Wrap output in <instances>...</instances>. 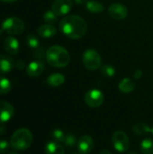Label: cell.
I'll return each mask as SVG.
<instances>
[{"label": "cell", "instance_id": "6da1fadb", "mask_svg": "<svg viewBox=\"0 0 153 154\" xmlns=\"http://www.w3.org/2000/svg\"><path fill=\"white\" fill-rule=\"evenodd\" d=\"M60 32L69 39L77 40L82 38L87 30V24L86 21L76 14H70L65 16L60 22Z\"/></svg>", "mask_w": 153, "mask_h": 154}, {"label": "cell", "instance_id": "7a4b0ae2", "mask_svg": "<svg viewBox=\"0 0 153 154\" xmlns=\"http://www.w3.org/2000/svg\"><path fill=\"white\" fill-rule=\"evenodd\" d=\"M46 60L48 63L54 68H65L70 61L69 51L60 45H53L46 51Z\"/></svg>", "mask_w": 153, "mask_h": 154}, {"label": "cell", "instance_id": "3957f363", "mask_svg": "<svg viewBox=\"0 0 153 154\" xmlns=\"http://www.w3.org/2000/svg\"><path fill=\"white\" fill-rule=\"evenodd\" d=\"M32 134L31 131L26 128H21L16 130L11 136L10 145L14 150L25 151L32 143Z\"/></svg>", "mask_w": 153, "mask_h": 154}, {"label": "cell", "instance_id": "277c9868", "mask_svg": "<svg viewBox=\"0 0 153 154\" xmlns=\"http://www.w3.org/2000/svg\"><path fill=\"white\" fill-rule=\"evenodd\" d=\"M2 30L11 35L20 34L24 31V23L19 17L11 16L4 20L2 23Z\"/></svg>", "mask_w": 153, "mask_h": 154}, {"label": "cell", "instance_id": "5b68a950", "mask_svg": "<svg viewBox=\"0 0 153 154\" xmlns=\"http://www.w3.org/2000/svg\"><path fill=\"white\" fill-rule=\"evenodd\" d=\"M82 62L85 68L89 70H96L101 68L102 59L100 54L94 49L87 50L82 56Z\"/></svg>", "mask_w": 153, "mask_h": 154}, {"label": "cell", "instance_id": "8992f818", "mask_svg": "<svg viewBox=\"0 0 153 154\" xmlns=\"http://www.w3.org/2000/svg\"><path fill=\"white\" fill-rule=\"evenodd\" d=\"M112 143L115 149L119 152H125L130 148V140L124 131H116L112 136Z\"/></svg>", "mask_w": 153, "mask_h": 154}, {"label": "cell", "instance_id": "52a82bcc", "mask_svg": "<svg viewBox=\"0 0 153 154\" xmlns=\"http://www.w3.org/2000/svg\"><path fill=\"white\" fill-rule=\"evenodd\" d=\"M84 100L87 106L96 108L103 105L105 97L103 92L99 89H90L85 94Z\"/></svg>", "mask_w": 153, "mask_h": 154}, {"label": "cell", "instance_id": "ba28073f", "mask_svg": "<svg viewBox=\"0 0 153 154\" xmlns=\"http://www.w3.org/2000/svg\"><path fill=\"white\" fill-rule=\"evenodd\" d=\"M108 14L111 18L122 21L125 19L128 15V9L127 7L120 3H114L109 5L108 7Z\"/></svg>", "mask_w": 153, "mask_h": 154}, {"label": "cell", "instance_id": "9c48e42d", "mask_svg": "<svg viewBox=\"0 0 153 154\" xmlns=\"http://www.w3.org/2000/svg\"><path fill=\"white\" fill-rule=\"evenodd\" d=\"M72 6L73 0H55L51 5V10L58 16H63L69 13Z\"/></svg>", "mask_w": 153, "mask_h": 154}, {"label": "cell", "instance_id": "30bf717a", "mask_svg": "<svg viewBox=\"0 0 153 154\" xmlns=\"http://www.w3.org/2000/svg\"><path fill=\"white\" fill-rule=\"evenodd\" d=\"M94 146V140L89 135H83L78 141V151L79 154H89L93 151Z\"/></svg>", "mask_w": 153, "mask_h": 154}, {"label": "cell", "instance_id": "8fae6325", "mask_svg": "<svg viewBox=\"0 0 153 154\" xmlns=\"http://www.w3.org/2000/svg\"><path fill=\"white\" fill-rule=\"evenodd\" d=\"M14 114V106L6 102V101H0V124H4L8 122Z\"/></svg>", "mask_w": 153, "mask_h": 154}, {"label": "cell", "instance_id": "7c38bea8", "mask_svg": "<svg viewBox=\"0 0 153 154\" xmlns=\"http://www.w3.org/2000/svg\"><path fill=\"white\" fill-rule=\"evenodd\" d=\"M43 70H44V63L40 60H36L30 62L26 68L27 75L32 78H37L41 76Z\"/></svg>", "mask_w": 153, "mask_h": 154}, {"label": "cell", "instance_id": "4fadbf2b", "mask_svg": "<svg viewBox=\"0 0 153 154\" xmlns=\"http://www.w3.org/2000/svg\"><path fill=\"white\" fill-rule=\"evenodd\" d=\"M19 42L14 36H7L4 40V49L10 55H15L19 51Z\"/></svg>", "mask_w": 153, "mask_h": 154}, {"label": "cell", "instance_id": "5bb4252c", "mask_svg": "<svg viewBox=\"0 0 153 154\" xmlns=\"http://www.w3.org/2000/svg\"><path fill=\"white\" fill-rule=\"evenodd\" d=\"M14 67V62L11 57L0 54V75L9 73Z\"/></svg>", "mask_w": 153, "mask_h": 154}, {"label": "cell", "instance_id": "9a60e30c", "mask_svg": "<svg viewBox=\"0 0 153 154\" xmlns=\"http://www.w3.org/2000/svg\"><path fill=\"white\" fill-rule=\"evenodd\" d=\"M37 33L41 38H51L57 33V29L52 24L46 23V24L41 25L38 28Z\"/></svg>", "mask_w": 153, "mask_h": 154}, {"label": "cell", "instance_id": "2e32d148", "mask_svg": "<svg viewBox=\"0 0 153 154\" xmlns=\"http://www.w3.org/2000/svg\"><path fill=\"white\" fill-rule=\"evenodd\" d=\"M45 154H65V150L60 143L50 141L45 146Z\"/></svg>", "mask_w": 153, "mask_h": 154}, {"label": "cell", "instance_id": "e0dca14e", "mask_svg": "<svg viewBox=\"0 0 153 154\" xmlns=\"http://www.w3.org/2000/svg\"><path fill=\"white\" fill-rule=\"evenodd\" d=\"M118 88L122 93H124V94L131 93L135 88V82L129 78L123 79L118 84Z\"/></svg>", "mask_w": 153, "mask_h": 154}, {"label": "cell", "instance_id": "ac0fdd59", "mask_svg": "<svg viewBox=\"0 0 153 154\" xmlns=\"http://www.w3.org/2000/svg\"><path fill=\"white\" fill-rule=\"evenodd\" d=\"M46 82L50 87H59L65 82V77L60 73H53L47 78Z\"/></svg>", "mask_w": 153, "mask_h": 154}, {"label": "cell", "instance_id": "d6986e66", "mask_svg": "<svg viewBox=\"0 0 153 154\" xmlns=\"http://www.w3.org/2000/svg\"><path fill=\"white\" fill-rule=\"evenodd\" d=\"M86 8L87 11L93 14H98L105 10V6L102 3L96 0H89L86 3Z\"/></svg>", "mask_w": 153, "mask_h": 154}, {"label": "cell", "instance_id": "ffe728a7", "mask_svg": "<svg viewBox=\"0 0 153 154\" xmlns=\"http://www.w3.org/2000/svg\"><path fill=\"white\" fill-rule=\"evenodd\" d=\"M133 131L136 135L142 136V135H146V134H150L151 132V128L147 124L138 123V124L134 125V126L133 128Z\"/></svg>", "mask_w": 153, "mask_h": 154}, {"label": "cell", "instance_id": "44dd1931", "mask_svg": "<svg viewBox=\"0 0 153 154\" xmlns=\"http://www.w3.org/2000/svg\"><path fill=\"white\" fill-rule=\"evenodd\" d=\"M11 89H12L11 81L5 77H0V95L7 94L11 91Z\"/></svg>", "mask_w": 153, "mask_h": 154}, {"label": "cell", "instance_id": "7402d4cb", "mask_svg": "<svg viewBox=\"0 0 153 154\" xmlns=\"http://www.w3.org/2000/svg\"><path fill=\"white\" fill-rule=\"evenodd\" d=\"M140 147L142 154H153V141L151 139H144L141 143Z\"/></svg>", "mask_w": 153, "mask_h": 154}, {"label": "cell", "instance_id": "603a6c76", "mask_svg": "<svg viewBox=\"0 0 153 154\" xmlns=\"http://www.w3.org/2000/svg\"><path fill=\"white\" fill-rule=\"evenodd\" d=\"M101 72L105 77L112 78L115 75L116 70H115V67L112 66L111 64H105V65L101 66Z\"/></svg>", "mask_w": 153, "mask_h": 154}, {"label": "cell", "instance_id": "cb8c5ba5", "mask_svg": "<svg viewBox=\"0 0 153 154\" xmlns=\"http://www.w3.org/2000/svg\"><path fill=\"white\" fill-rule=\"evenodd\" d=\"M25 41H26V43L28 44V46L31 47L32 49H37L40 46V41L38 39V37L34 34L27 35Z\"/></svg>", "mask_w": 153, "mask_h": 154}, {"label": "cell", "instance_id": "d4e9b609", "mask_svg": "<svg viewBox=\"0 0 153 154\" xmlns=\"http://www.w3.org/2000/svg\"><path fill=\"white\" fill-rule=\"evenodd\" d=\"M57 19H58V15L52 10H48L43 14V20L47 23H50V24L55 23L57 22Z\"/></svg>", "mask_w": 153, "mask_h": 154}, {"label": "cell", "instance_id": "484cf974", "mask_svg": "<svg viewBox=\"0 0 153 154\" xmlns=\"http://www.w3.org/2000/svg\"><path fill=\"white\" fill-rule=\"evenodd\" d=\"M65 136H66V134L60 129H55L51 133V137H52L53 141H55L57 143H60L64 142Z\"/></svg>", "mask_w": 153, "mask_h": 154}, {"label": "cell", "instance_id": "4316f807", "mask_svg": "<svg viewBox=\"0 0 153 154\" xmlns=\"http://www.w3.org/2000/svg\"><path fill=\"white\" fill-rule=\"evenodd\" d=\"M77 143H78V141L76 139V136L73 135V134H66L65 139H64V142H63V143L67 147H73V146H75V144Z\"/></svg>", "mask_w": 153, "mask_h": 154}, {"label": "cell", "instance_id": "83f0119b", "mask_svg": "<svg viewBox=\"0 0 153 154\" xmlns=\"http://www.w3.org/2000/svg\"><path fill=\"white\" fill-rule=\"evenodd\" d=\"M10 143L6 140H0V153H5L8 151Z\"/></svg>", "mask_w": 153, "mask_h": 154}, {"label": "cell", "instance_id": "f1b7e54d", "mask_svg": "<svg viewBox=\"0 0 153 154\" xmlns=\"http://www.w3.org/2000/svg\"><path fill=\"white\" fill-rule=\"evenodd\" d=\"M14 67L17 68V69H23L25 67V62L23 61V60H17L14 63Z\"/></svg>", "mask_w": 153, "mask_h": 154}, {"label": "cell", "instance_id": "f546056e", "mask_svg": "<svg viewBox=\"0 0 153 154\" xmlns=\"http://www.w3.org/2000/svg\"><path fill=\"white\" fill-rule=\"evenodd\" d=\"M142 76V71L141 69H137V70H135L134 73H133V78H134L135 79H141Z\"/></svg>", "mask_w": 153, "mask_h": 154}, {"label": "cell", "instance_id": "4dcf8cb0", "mask_svg": "<svg viewBox=\"0 0 153 154\" xmlns=\"http://www.w3.org/2000/svg\"><path fill=\"white\" fill-rule=\"evenodd\" d=\"M78 5H83V4H86L87 2V0H74Z\"/></svg>", "mask_w": 153, "mask_h": 154}, {"label": "cell", "instance_id": "1f68e13d", "mask_svg": "<svg viewBox=\"0 0 153 154\" xmlns=\"http://www.w3.org/2000/svg\"><path fill=\"white\" fill-rule=\"evenodd\" d=\"M5 132V128L3 126H0V134H4Z\"/></svg>", "mask_w": 153, "mask_h": 154}, {"label": "cell", "instance_id": "d6a6232c", "mask_svg": "<svg viewBox=\"0 0 153 154\" xmlns=\"http://www.w3.org/2000/svg\"><path fill=\"white\" fill-rule=\"evenodd\" d=\"M99 154H112L109 151H107V150H103L102 152H100V153Z\"/></svg>", "mask_w": 153, "mask_h": 154}, {"label": "cell", "instance_id": "836d02e7", "mask_svg": "<svg viewBox=\"0 0 153 154\" xmlns=\"http://www.w3.org/2000/svg\"><path fill=\"white\" fill-rule=\"evenodd\" d=\"M3 2H5V3H13V2H15L17 0H1Z\"/></svg>", "mask_w": 153, "mask_h": 154}, {"label": "cell", "instance_id": "e575fe53", "mask_svg": "<svg viewBox=\"0 0 153 154\" xmlns=\"http://www.w3.org/2000/svg\"><path fill=\"white\" fill-rule=\"evenodd\" d=\"M8 154H18L17 152H9Z\"/></svg>", "mask_w": 153, "mask_h": 154}, {"label": "cell", "instance_id": "d590c367", "mask_svg": "<svg viewBox=\"0 0 153 154\" xmlns=\"http://www.w3.org/2000/svg\"><path fill=\"white\" fill-rule=\"evenodd\" d=\"M129 154H137V153H135V152H131V153H129Z\"/></svg>", "mask_w": 153, "mask_h": 154}, {"label": "cell", "instance_id": "8d00e7d4", "mask_svg": "<svg viewBox=\"0 0 153 154\" xmlns=\"http://www.w3.org/2000/svg\"><path fill=\"white\" fill-rule=\"evenodd\" d=\"M151 133H152V134H153V127L151 128Z\"/></svg>", "mask_w": 153, "mask_h": 154}, {"label": "cell", "instance_id": "74e56055", "mask_svg": "<svg viewBox=\"0 0 153 154\" xmlns=\"http://www.w3.org/2000/svg\"><path fill=\"white\" fill-rule=\"evenodd\" d=\"M73 154H79V153H73Z\"/></svg>", "mask_w": 153, "mask_h": 154}]
</instances>
